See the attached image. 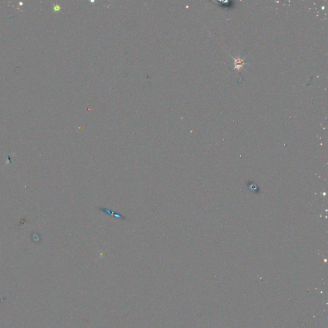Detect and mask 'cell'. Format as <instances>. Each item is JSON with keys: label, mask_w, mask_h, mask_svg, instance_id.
<instances>
[{"label": "cell", "mask_w": 328, "mask_h": 328, "mask_svg": "<svg viewBox=\"0 0 328 328\" xmlns=\"http://www.w3.org/2000/svg\"><path fill=\"white\" fill-rule=\"evenodd\" d=\"M230 56H231V58L234 60V67H233V69L234 70H237L238 71V73H240V71L242 70V69H244V65H247L248 64L245 63V62H244L245 59H246V57L244 58V59H241L240 57H237V58H235L233 57V56H231L230 55Z\"/></svg>", "instance_id": "cell-1"}, {"label": "cell", "mask_w": 328, "mask_h": 328, "mask_svg": "<svg viewBox=\"0 0 328 328\" xmlns=\"http://www.w3.org/2000/svg\"><path fill=\"white\" fill-rule=\"evenodd\" d=\"M100 211L104 212L105 214H111V215H114L115 217L117 218H119V219H125L126 218H125V217H124L123 215H120L118 213H116V212H114V211H111L110 210H108V209H105V208H99Z\"/></svg>", "instance_id": "cell-2"}]
</instances>
